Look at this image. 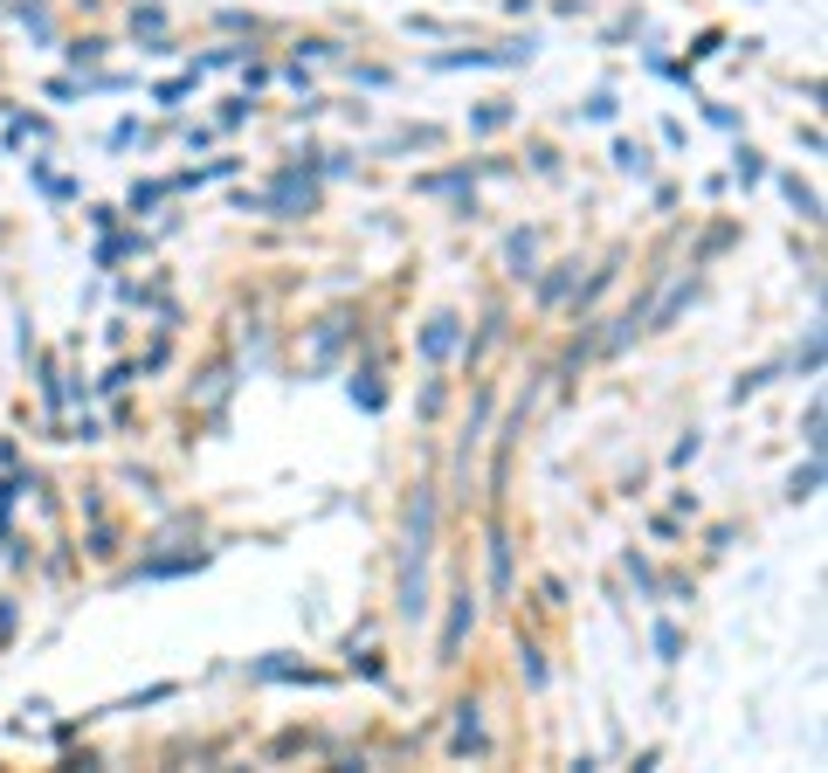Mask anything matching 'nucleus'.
<instances>
[{
	"instance_id": "nucleus-1",
	"label": "nucleus",
	"mask_w": 828,
	"mask_h": 773,
	"mask_svg": "<svg viewBox=\"0 0 828 773\" xmlns=\"http://www.w3.org/2000/svg\"><path fill=\"white\" fill-rule=\"evenodd\" d=\"M435 532H443V491H435V483H414L407 519H401V559H394V614H401V622H422V614L435 608L428 601Z\"/></svg>"
},
{
	"instance_id": "nucleus-2",
	"label": "nucleus",
	"mask_w": 828,
	"mask_h": 773,
	"mask_svg": "<svg viewBox=\"0 0 828 773\" xmlns=\"http://www.w3.org/2000/svg\"><path fill=\"white\" fill-rule=\"evenodd\" d=\"M318 200H325L318 166L297 160V166H283L270 187H255V215H270V221H310V215H318Z\"/></svg>"
},
{
	"instance_id": "nucleus-3",
	"label": "nucleus",
	"mask_w": 828,
	"mask_h": 773,
	"mask_svg": "<svg viewBox=\"0 0 828 773\" xmlns=\"http://www.w3.org/2000/svg\"><path fill=\"white\" fill-rule=\"evenodd\" d=\"M477 614H483L477 608V587L456 580L449 587V608H443V635H435V663H443V669L462 663V650H470V635H477Z\"/></svg>"
},
{
	"instance_id": "nucleus-4",
	"label": "nucleus",
	"mask_w": 828,
	"mask_h": 773,
	"mask_svg": "<svg viewBox=\"0 0 828 773\" xmlns=\"http://www.w3.org/2000/svg\"><path fill=\"white\" fill-rule=\"evenodd\" d=\"M242 677H249V684H310V690H325V684H331L325 669H310L304 656H283V650L249 656V663H242Z\"/></svg>"
},
{
	"instance_id": "nucleus-5",
	"label": "nucleus",
	"mask_w": 828,
	"mask_h": 773,
	"mask_svg": "<svg viewBox=\"0 0 828 773\" xmlns=\"http://www.w3.org/2000/svg\"><path fill=\"white\" fill-rule=\"evenodd\" d=\"M511 580H518L511 532H504V519H490V538H483V595L490 601H511Z\"/></svg>"
},
{
	"instance_id": "nucleus-6",
	"label": "nucleus",
	"mask_w": 828,
	"mask_h": 773,
	"mask_svg": "<svg viewBox=\"0 0 828 773\" xmlns=\"http://www.w3.org/2000/svg\"><path fill=\"white\" fill-rule=\"evenodd\" d=\"M462 339H470V325H462V312H435L422 331H414V352H422L428 367H449V359L462 352Z\"/></svg>"
},
{
	"instance_id": "nucleus-7",
	"label": "nucleus",
	"mask_w": 828,
	"mask_h": 773,
	"mask_svg": "<svg viewBox=\"0 0 828 773\" xmlns=\"http://www.w3.org/2000/svg\"><path fill=\"white\" fill-rule=\"evenodd\" d=\"M215 559L207 546H187V553H145L139 566H124L118 587H139V580H179V574H200V566Z\"/></svg>"
},
{
	"instance_id": "nucleus-8",
	"label": "nucleus",
	"mask_w": 828,
	"mask_h": 773,
	"mask_svg": "<svg viewBox=\"0 0 828 773\" xmlns=\"http://www.w3.org/2000/svg\"><path fill=\"white\" fill-rule=\"evenodd\" d=\"M483 753H490L483 705H477V698H456V705H449V760H483Z\"/></svg>"
},
{
	"instance_id": "nucleus-9",
	"label": "nucleus",
	"mask_w": 828,
	"mask_h": 773,
	"mask_svg": "<svg viewBox=\"0 0 828 773\" xmlns=\"http://www.w3.org/2000/svg\"><path fill=\"white\" fill-rule=\"evenodd\" d=\"M538 249H546V242H538V228H511V236H504V276L511 283H532L538 276Z\"/></svg>"
},
{
	"instance_id": "nucleus-10",
	"label": "nucleus",
	"mask_w": 828,
	"mask_h": 773,
	"mask_svg": "<svg viewBox=\"0 0 828 773\" xmlns=\"http://www.w3.org/2000/svg\"><path fill=\"white\" fill-rule=\"evenodd\" d=\"M145 249H152L145 228H132V236H111V228H103L97 249H90V263H97V270H118V263H132V255H145Z\"/></svg>"
},
{
	"instance_id": "nucleus-11",
	"label": "nucleus",
	"mask_w": 828,
	"mask_h": 773,
	"mask_svg": "<svg viewBox=\"0 0 828 773\" xmlns=\"http://www.w3.org/2000/svg\"><path fill=\"white\" fill-rule=\"evenodd\" d=\"M538 283V312H559L566 297H574V283H580V255H566V263H553L546 276H532Z\"/></svg>"
},
{
	"instance_id": "nucleus-12",
	"label": "nucleus",
	"mask_w": 828,
	"mask_h": 773,
	"mask_svg": "<svg viewBox=\"0 0 828 773\" xmlns=\"http://www.w3.org/2000/svg\"><path fill=\"white\" fill-rule=\"evenodd\" d=\"M490 346H504V304H498V312H483V325H477V339H462V352H456V359H462V367L477 373L483 359H490Z\"/></svg>"
},
{
	"instance_id": "nucleus-13",
	"label": "nucleus",
	"mask_w": 828,
	"mask_h": 773,
	"mask_svg": "<svg viewBox=\"0 0 828 773\" xmlns=\"http://www.w3.org/2000/svg\"><path fill=\"white\" fill-rule=\"evenodd\" d=\"M346 394H352V407H367V415H380V407H386V380H380V359H367V367H352Z\"/></svg>"
},
{
	"instance_id": "nucleus-14",
	"label": "nucleus",
	"mask_w": 828,
	"mask_h": 773,
	"mask_svg": "<svg viewBox=\"0 0 828 773\" xmlns=\"http://www.w3.org/2000/svg\"><path fill=\"white\" fill-rule=\"evenodd\" d=\"M518 677H525V690H546V684H553V663H546V642L518 635Z\"/></svg>"
},
{
	"instance_id": "nucleus-15",
	"label": "nucleus",
	"mask_w": 828,
	"mask_h": 773,
	"mask_svg": "<svg viewBox=\"0 0 828 773\" xmlns=\"http://www.w3.org/2000/svg\"><path fill=\"white\" fill-rule=\"evenodd\" d=\"M242 160H207V166H187V173H173V194H194V187H215V179H236Z\"/></svg>"
},
{
	"instance_id": "nucleus-16",
	"label": "nucleus",
	"mask_w": 828,
	"mask_h": 773,
	"mask_svg": "<svg viewBox=\"0 0 828 773\" xmlns=\"http://www.w3.org/2000/svg\"><path fill=\"white\" fill-rule=\"evenodd\" d=\"M781 194H787V208H794L800 221H808V228H821V194H815L800 173H781Z\"/></svg>"
},
{
	"instance_id": "nucleus-17",
	"label": "nucleus",
	"mask_w": 828,
	"mask_h": 773,
	"mask_svg": "<svg viewBox=\"0 0 828 773\" xmlns=\"http://www.w3.org/2000/svg\"><path fill=\"white\" fill-rule=\"evenodd\" d=\"M787 373H808V380L821 373V312L808 318V331H800V346L787 352Z\"/></svg>"
},
{
	"instance_id": "nucleus-18",
	"label": "nucleus",
	"mask_w": 828,
	"mask_h": 773,
	"mask_svg": "<svg viewBox=\"0 0 828 773\" xmlns=\"http://www.w3.org/2000/svg\"><path fill=\"white\" fill-rule=\"evenodd\" d=\"M608 160H614V173H629V179H650L656 173V160H650V145H642V139H614Z\"/></svg>"
},
{
	"instance_id": "nucleus-19",
	"label": "nucleus",
	"mask_w": 828,
	"mask_h": 773,
	"mask_svg": "<svg viewBox=\"0 0 828 773\" xmlns=\"http://www.w3.org/2000/svg\"><path fill=\"white\" fill-rule=\"evenodd\" d=\"M808 498H821V456L808 449L794 462V477H787V504H808Z\"/></svg>"
},
{
	"instance_id": "nucleus-20",
	"label": "nucleus",
	"mask_w": 828,
	"mask_h": 773,
	"mask_svg": "<svg viewBox=\"0 0 828 773\" xmlns=\"http://www.w3.org/2000/svg\"><path fill=\"white\" fill-rule=\"evenodd\" d=\"M781 373H787V359H766V367H753V373H739V380H732V407H745V401H753V394H766V386L781 380Z\"/></svg>"
},
{
	"instance_id": "nucleus-21",
	"label": "nucleus",
	"mask_w": 828,
	"mask_h": 773,
	"mask_svg": "<svg viewBox=\"0 0 828 773\" xmlns=\"http://www.w3.org/2000/svg\"><path fill=\"white\" fill-rule=\"evenodd\" d=\"M173 200V179H132V194H124V215H152Z\"/></svg>"
},
{
	"instance_id": "nucleus-22",
	"label": "nucleus",
	"mask_w": 828,
	"mask_h": 773,
	"mask_svg": "<svg viewBox=\"0 0 828 773\" xmlns=\"http://www.w3.org/2000/svg\"><path fill=\"white\" fill-rule=\"evenodd\" d=\"M414 187H422V194H477V166H456V173H422Z\"/></svg>"
},
{
	"instance_id": "nucleus-23",
	"label": "nucleus",
	"mask_w": 828,
	"mask_h": 773,
	"mask_svg": "<svg viewBox=\"0 0 828 773\" xmlns=\"http://www.w3.org/2000/svg\"><path fill=\"white\" fill-rule=\"evenodd\" d=\"M732 242H739V228H732V221H718V228H711V236H705V242H697V249H690V270H711V263H718V255H724V249H732Z\"/></svg>"
},
{
	"instance_id": "nucleus-24",
	"label": "nucleus",
	"mask_w": 828,
	"mask_h": 773,
	"mask_svg": "<svg viewBox=\"0 0 828 773\" xmlns=\"http://www.w3.org/2000/svg\"><path fill=\"white\" fill-rule=\"evenodd\" d=\"M621 574L635 580V595H642V601H663V580H656V566L642 559V553H621Z\"/></svg>"
},
{
	"instance_id": "nucleus-25",
	"label": "nucleus",
	"mask_w": 828,
	"mask_h": 773,
	"mask_svg": "<svg viewBox=\"0 0 828 773\" xmlns=\"http://www.w3.org/2000/svg\"><path fill=\"white\" fill-rule=\"evenodd\" d=\"M650 642H656V663H663V669H677V663H684V629L669 622V614L650 629Z\"/></svg>"
},
{
	"instance_id": "nucleus-26",
	"label": "nucleus",
	"mask_w": 828,
	"mask_h": 773,
	"mask_svg": "<svg viewBox=\"0 0 828 773\" xmlns=\"http://www.w3.org/2000/svg\"><path fill=\"white\" fill-rule=\"evenodd\" d=\"M760 179H766V152L760 145H739L732 152V187H760Z\"/></svg>"
},
{
	"instance_id": "nucleus-27",
	"label": "nucleus",
	"mask_w": 828,
	"mask_h": 773,
	"mask_svg": "<svg viewBox=\"0 0 828 773\" xmlns=\"http://www.w3.org/2000/svg\"><path fill=\"white\" fill-rule=\"evenodd\" d=\"M29 173H35V187H42V200H48V208H69V200H76V179L48 173V166H29Z\"/></svg>"
},
{
	"instance_id": "nucleus-28",
	"label": "nucleus",
	"mask_w": 828,
	"mask_h": 773,
	"mask_svg": "<svg viewBox=\"0 0 828 773\" xmlns=\"http://www.w3.org/2000/svg\"><path fill=\"white\" fill-rule=\"evenodd\" d=\"M346 669H352V677H367V684H386L380 650H359V642H346Z\"/></svg>"
},
{
	"instance_id": "nucleus-29",
	"label": "nucleus",
	"mask_w": 828,
	"mask_h": 773,
	"mask_svg": "<svg viewBox=\"0 0 828 773\" xmlns=\"http://www.w3.org/2000/svg\"><path fill=\"white\" fill-rule=\"evenodd\" d=\"M821 428H828V407H821V394H815V401H808V415H800V449H815V456H821V443H828Z\"/></svg>"
},
{
	"instance_id": "nucleus-30",
	"label": "nucleus",
	"mask_w": 828,
	"mask_h": 773,
	"mask_svg": "<svg viewBox=\"0 0 828 773\" xmlns=\"http://www.w3.org/2000/svg\"><path fill=\"white\" fill-rule=\"evenodd\" d=\"M103 48H111L103 35H84V42H69V69H76V76H90V69L103 63Z\"/></svg>"
},
{
	"instance_id": "nucleus-31",
	"label": "nucleus",
	"mask_w": 828,
	"mask_h": 773,
	"mask_svg": "<svg viewBox=\"0 0 828 773\" xmlns=\"http://www.w3.org/2000/svg\"><path fill=\"white\" fill-rule=\"evenodd\" d=\"M194 84H200V69H179L173 84H160L152 97H160V111H179V97H194Z\"/></svg>"
},
{
	"instance_id": "nucleus-32",
	"label": "nucleus",
	"mask_w": 828,
	"mask_h": 773,
	"mask_svg": "<svg viewBox=\"0 0 828 773\" xmlns=\"http://www.w3.org/2000/svg\"><path fill=\"white\" fill-rule=\"evenodd\" d=\"M580 118H587V124H614V118H621V97H614V90H593L587 105H580Z\"/></svg>"
},
{
	"instance_id": "nucleus-33",
	"label": "nucleus",
	"mask_w": 828,
	"mask_h": 773,
	"mask_svg": "<svg viewBox=\"0 0 828 773\" xmlns=\"http://www.w3.org/2000/svg\"><path fill=\"white\" fill-rule=\"evenodd\" d=\"M242 56H249L242 42H221V48H207V56H194V69H200V76H207V69H236Z\"/></svg>"
},
{
	"instance_id": "nucleus-34",
	"label": "nucleus",
	"mask_w": 828,
	"mask_h": 773,
	"mask_svg": "<svg viewBox=\"0 0 828 773\" xmlns=\"http://www.w3.org/2000/svg\"><path fill=\"white\" fill-rule=\"evenodd\" d=\"M697 456H705V428H684V435H677V449H669V462H677V470H690Z\"/></svg>"
},
{
	"instance_id": "nucleus-35",
	"label": "nucleus",
	"mask_w": 828,
	"mask_h": 773,
	"mask_svg": "<svg viewBox=\"0 0 828 773\" xmlns=\"http://www.w3.org/2000/svg\"><path fill=\"white\" fill-rule=\"evenodd\" d=\"M166 698H179V684L166 677V684H145L139 698H124V705H111V711H139V705H166Z\"/></svg>"
},
{
	"instance_id": "nucleus-36",
	"label": "nucleus",
	"mask_w": 828,
	"mask_h": 773,
	"mask_svg": "<svg viewBox=\"0 0 828 773\" xmlns=\"http://www.w3.org/2000/svg\"><path fill=\"white\" fill-rule=\"evenodd\" d=\"M132 145H152V132L139 118H124V124H111V152H132Z\"/></svg>"
},
{
	"instance_id": "nucleus-37",
	"label": "nucleus",
	"mask_w": 828,
	"mask_h": 773,
	"mask_svg": "<svg viewBox=\"0 0 828 773\" xmlns=\"http://www.w3.org/2000/svg\"><path fill=\"white\" fill-rule=\"evenodd\" d=\"M443 407H449V386H443V380H428V386H422V401H414V415H422V422H435Z\"/></svg>"
},
{
	"instance_id": "nucleus-38",
	"label": "nucleus",
	"mask_w": 828,
	"mask_h": 773,
	"mask_svg": "<svg viewBox=\"0 0 828 773\" xmlns=\"http://www.w3.org/2000/svg\"><path fill=\"white\" fill-rule=\"evenodd\" d=\"M511 124V105H483V111H470V132H504Z\"/></svg>"
},
{
	"instance_id": "nucleus-39",
	"label": "nucleus",
	"mask_w": 828,
	"mask_h": 773,
	"mask_svg": "<svg viewBox=\"0 0 828 773\" xmlns=\"http://www.w3.org/2000/svg\"><path fill=\"white\" fill-rule=\"evenodd\" d=\"M718 48H724V29H705V35H697V42H690V56H684V63L697 69V63H711V56H718Z\"/></svg>"
},
{
	"instance_id": "nucleus-40",
	"label": "nucleus",
	"mask_w": 828,
	"mask_h": 773,
	"mask_svg": "<svg viewBox=\"0 0 828 773\" xmlns=\"http://www.w3.org/2000/svg\"><path fill=\"white\" fill-rule=\"evenodd\" d=\"M132 29H139L145 42H160V35H166V14H160V8H132Z\"/></svg>"
},
{
	"instance_id": "nucleus-41",
	"label": "nucleus",
	"mask_w": 828,
	"mask_h": 773,
	"mask_svg": "<svg viewBox=\"0 0 828 773\" xmlns=\"http://www.w3.org/2000/svg\"><path fill=\"white\" fill-rule=\"evenodd\" d=\"M339 56V42H325V35H310V42H297V63H331Z\"/></svg>"
},
{
	"instance_id": "nucleus-42",
	"label": "nucleus",
	"mask_w": 828,
	"mask_h": 773,
	"mask_svg": "<svg viewBox=\"0 0 828 773\" xmlns=\"http://www.w3.org/2000/svg\"><path fill=\"white\" fill-rule=\"evenodd\" d=\"M132 380H139V367H132V359H118V367H111V373H103L97 386H103V394H124V386H132Z\"/></svg>"
},
{
	"instance_id": "nucleus-43",
	"label": "nucleus",
	"mask_w": 828,
	"mask_h": 773,
	"mask_svg": "<svg viewBox=\"0 0 828 773\" xmlns=\"http://www.w3.org/2000/svg\"><path fill=\"white\" fill-rule=\"evenodd\" d=\"M352 84H367V90H386V84H394V69H380V63H352Z\"/></svg>"
},
{
	"instance_id": "nucleus-44",
	"label": "nucleus",
	"mask_w": 828,
	"mask_h": 773,
	"mask_svg": "<svg viewBox=\"0 0 828 773\" xmlns=\"http://www.w3.org/2000/svg\"><path fill=\"white\" fill-rule=\"evenodd\" d=\"M249 111H255V105H249V90H242V97H228V105H221V132H236V124H249Z\"/></svg>"
},
{
	"instance_id": "nucleus-45",
	"label": "nucleus",
	"mask_w": 828,
	"mask_h": 773,
	"mask_svg": "<svg viewBox=\"0 0 828 773\" xmlns=\"http://www.w3.org/2000/svg\"><path fill=\"white\" fill-rule=\"evenodd\" d=\"M236 69H242V90H263V84H270V76H276V69H270V63H249V56H242V63H236Z\"/></svg>"
},
{
	"instance_id": "nucleus-46",
	"label": "nucleus",
	"mask_w": 828,
	"mask_h": 773,
	"mask_svg": "<svg viewBox=\"0 0 828 773\" xmlns=\"http://www.w3.org/2000/svg\"><path fill=\"white\" fill-rule=\"evenodd\" d=\"M705 118L718 124V132H739V111H732V105H705Z\"/></svg>"
},
{
	"instance_id": "nucleus-47",
	"label": "nucleus",
	"mask_w": 828,
	"mask_h": 773,
	"mask_svg": "<svg viewBox=\"0 0 828 773\" xmlns=\"http://www.w3.org/2000/svg\"><path fill=\"white\" fill-rule=\"evenodd\" d=\"M14 622H21V601H0V642H14Z\"/></svg>"
}]
</instances>
